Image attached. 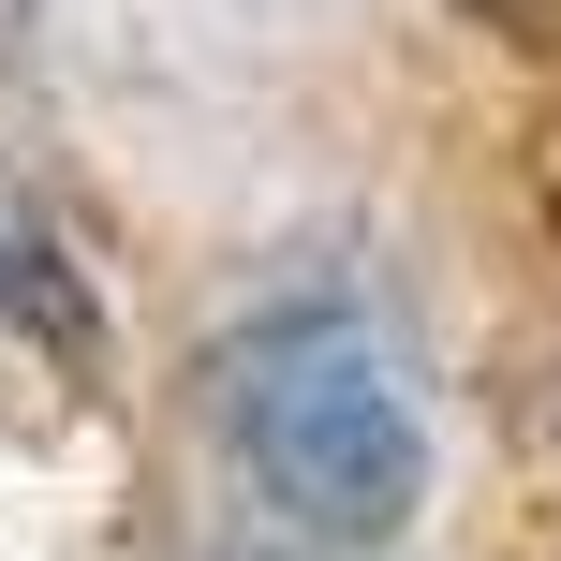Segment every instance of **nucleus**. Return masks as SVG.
<instances>
[{"label": "nucleus", "mask_w": 561, "mask_h": 561, "mask_svg": "<svg viewBox=\"0 0 561 561\" xmlns=\"http://www.w3.org/2000/svg\"><path fill=\"white\" fill-rule=\"evenodd\" d=\"M207 414H222L237 488L280 517L296 547H399L428 503V414L399 340L369 325L355 296H280L222 340L207 369Z\"/></svg>", "instance_id": "obj_1"}]
</instances>
